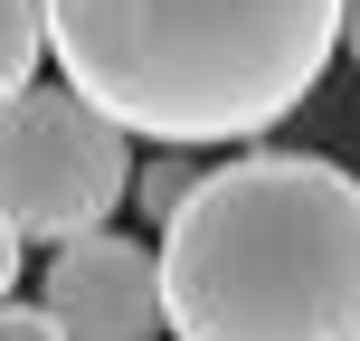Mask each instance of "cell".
I'll return each instance as SVG.
<instances>
[{"label":"cell","mask_w":360,"mask_h":341,"mask_svg":"<svg viewBox=\"0 0 360 341\" xmlns=\"http://www.w3.org/2000/svg\"><path fill=\"white\" fill-rule=\"evenodd\" d=\"M57 86L124 143L209 152L275 133L342 48V0H38Z\"/></svg>","instance_id":"obj_1"},{"label":"cell","mask_w":360,"mask_h":341,"mask_svg":"<svg viewBox=\"0 0 360 341\" xmlns=\"http://www.w3.org/2000/svg\"><path fill=\"white\" fill-rule=\"evenodd\" d=\"M152 275L180 341H360V171L323 152L199 162Z\"/></svg>","instance_id":"obj_2"},{"label":"cell","mask_w":360,"mask_h":341,"mask_svg":"<svg viewBox=\"0 0 360 341\" xmlns=\"http://www.w3.org/2000/svg\"><path fill=\"white\" fill-rule=\"evenodd\" d=\"M133 190V143L67 86H29L0 105V218L19 247L95 237Z\"/></svg>","instance_id":"obj_3"},{"label":"cell","mask_w":360,"mask_h":341,"mask_svg":"<svg viewBox=\"0 0 360 341\" xmlns=\"http://www.w3.org/2000/svg\"><path fill=\"white\" fill-rule=\"evenodd\" d=\"M38 313L57 323V341H162V275H152L143 237H67L48 247V285Z\"/></svg>","instance_id":"obj_4"},{"label":"cell","mask_w":360,"mask_h":341,"mask_svg":"<svg viewBox=\"0 0 360 341\" xmlns=\"http://www.w3.org/2000/svg\"><path fill=\"white\" fill-rule=\"evenodd\" d=\"M38 57H48V38H38V0H0V105L38 86Z\"/></svg>","instance_id":"obj_5"},{"label":"cell","mask_w":360,"mask_h":341,"mask_svg":"<svg viewBox=\"0 0 360 341\" xmlns=\"http://www.w3.org/2000/svg\"><path fill=\"white\" fill-rule=\"evenodd\" d=\"M190 180H199V162H180V152H171V162H152V171H133V199H143L152 218H171L180 199H190Z\"/></svg>","instance_id":"obj_6"},{"label":"cell","mask_w":360,"mask_h":341,"mask_svg":"<svg viewBox=\"0 0 360 341\" xmlns=\"http://www.w3.org/2000/svg\"><path fill=\"white\" fill-rule=\"evenodd\" d=\"M0 341H57V323L38 304H0Z\"/></svg>","instance_id":"obj_7"},{"label":"cell","mask_w":360,"mask_h":341,"mask_svg":"<svg viewBox=\"0 0 360 341\" xmlns=\"http://www.w3.org/2000/svg\"><path fill=\"white\" fill-rule=\"evenodd\" d=\"M10 294H19V228L0 218V304H10Z\"/></svg>","instance_id":"obj_8"},{"label":"cell","mask_w":360,"mask_h":341,"mask_svg":"<svg viewBox=\"0 0 360 341\" xmlns=\"http://www.w3.org/2000/svg\"><path fill=\"white\" fill-rule=\"evenodd\" d=\"M342 48H351V67H360V0H342Z\"/></svg>","instance_id":"obj_9"}]
</instances>
